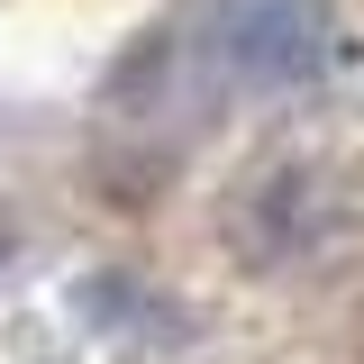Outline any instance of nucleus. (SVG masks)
Masks as SVG:
<instances>
[{"instance_id":"obj_1","label":"nucleus","mask_w":364,"mask_h":364,"mask_svg":"<svg viewBox=\"0 0 364 364\" xmlns=\"http://www.w3.org/2000/svg\"><path fill=\"white\" fill-rule=\"evenodd\" d=\"M210 64L246 91H291L328 64V9L318 0H210Z\"/></svg>"}]
</instances>
